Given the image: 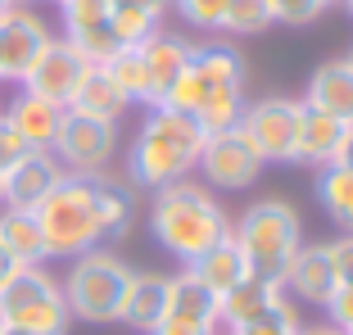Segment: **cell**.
Masks as SVG:
<instances>
[{
    "label": "cell",
    "instance_id": "cell-1",
    "mask_svg": "<svg viewBox=\"0 0 353 335\" xmlns=\"http://www.w3.org/2000/svg\"><path fill=\"white\" fill-rule=\"evenodd\" d=\"M163 105L195 118L204 127V136L236 127L240 114H245V59H240V50L227 41L190 45L186 73L176 77Z\"/></svg>",
    "mask_w": 353,
    "mask_h": 335
},
{
    "label": "cell",
    "instance_id": "cell-2",
    "mask_svg": "<svg viewBox=\"0 0 353 335\" xmlns=\"http://www.w3.org/2000/svg\"><path fill=\"white\" fill-rule=\"evenodd\" d=\"M199 150H204V127L168 105H154L136 141L127 145V186L163 190L172 181H186L199 168Z\"/></svg>",
    "mask_w": 353,
    "mask_h": 335
},
{
    "label": "cell",
    "instance_id": "cell-3",
    "mask_svg": "<svg viewBox=\"0 0 353 335\" xmlns=\"http://www.w3.org/2000/svg\"><path fill=\"white\" fill-rule=\"evenodd\" d=\"M150 231H154V241L163 245L172 258L195 263L199 254L213 250V245L231 231V218L199 181L186 177V181H172V186L154 190Z\"/></svg>",
    "mask_w": 353,
    "mask_h": 335
},
{
    "label": "cell",
    "instance_id": "cell-4",
    "mask_svg": "<svg viewBox=\"0 0 353 335\" xmlns=\"http://www.w3.org/2000/svg\"><path fill=\"white\" fill-rule=\"evenodd\" d=\"M32 213H37V222H41L46 254H50V258H77V254L104 245L100 186H95V177H73V172H63L59 186H54Z\"/></svg>",
    "mask_w": 353,
    "mask_h": 335
},
{
    "label": "cell",
    "instance_id": "cell-5",
    "mask_svg": "<svg viewBox=\"0 0 353 335\" xmlns=\"http://www.w3.org/2000/svg\"><path fill=\"white\" fill-rule=\"evenodd\" d=\"M136 281V267H127L114 250H86L73 258L68 276H63V299H68V313L77 322H91V326H109V322H123V304H127V290Z\"/></svg>",
    "mask_w": 353,
    "mask_h": 335
},
{
    "label": "cell",
    "instance_id": "cell-6",
    "mask_svg": "<svg viewBox=\"0 0 353 335\" xmlns=\"http://www.w3.org/2000/svg\"><path fill=\"white\" fill-rule=\"evenodd\" d=\"M231 236H236L240 254L250 263V272L272 276V281H281L290 258L303 250L299 213L285 199H259V204H250V209L240 213V222L231 227Z\"/></svg>",
    "mask_w": 353,
    "mask_h": 335
},
{
    "label": "cell",
    "instance_id": "cell-7",
    "mask_svg": "<svg viewBox=\"0 0 353 335\" xmlns=\"http://www.w3.org/2000/svg\"><path fill=\"white\" fill-rule=\"evenodd\" d=\"M68 299L46 267H19L0 285V326L28 335H68Z\"/></svg>",
    "mask_w": 353,
    "mask_h": 335
},
{
    "label": "cell",
    "instance_id": "cell-8",
    "mask_svg": "<svg viewBox=\"0 0 353 335\" xmlns=\"http://www.w3.org/2000/svg\"><path fill=\"white\" fill-rule=\"evenodd\" d=\"M50 154H54V163H59L63 172H73V177H100L118 154V123H104V118H86V114L63 109V123L50 141Z\"/></svg>",
    "mask_w": 353,
    "mask_h": 335
},
{
    "label": "cell",
    "instance_id": "cell-9",
    "mask_svg": "<svg viewBox=\"0 0 353 335\" xmlns=\"http://www.w3.org/2000/svg\"><path fill=\"white\" fill-rule=\"evenodd\" d=\"M299 100H285V95H268L259 105H250L240 114L245 136L254 141V150L263 154V163H294V150H299Z\"/></svg>",
    "mask_w": 353,
    "mask_h": 335
},
{
    "label": "cell",
    "instance_id": "cell-10",
    "mask_svg": "<svg viewBox=\"0 0 353 335\" xmlns=\"http://www.w3.org/2000/svg\"><path fill=\"white\" fill-rule=\"evenodd\" d=\"M263 154L254 150V141L245 136V127H227V132H213L204 136V150H199V172H204L213 186L222 190H245L259 181L263 172Z\"/></svg>",
    "mask_w": 353,
    "mask_h": 335
},
{
    "label": "cell",
    "instance_id": "cell-11",
    "mask_svg": "<svg viewBox=\"0 0 353 335\" xmlns=\"http://www.w3.org/2000/svg\"><path fill=\"white\" fill-rule=\"evenodd\" d=\"M54 41L50 23L28 5H10L0 14V82H19L32 73V63L41 59V50Z\"/></svg>",
    "mask_w": 353,
    "mask_h": 335
},
{
    "label": "cell",
    "instance_id": "cell-12",
    "mask_svg": "<svg viewBox=\"0 0 353 335\" xmlns=\"http://www.w3.org/2000/svg\"><path fill=\"white\" fill-rule=\"evenodd\" d=\"M63 41L86 63H109L123 45L114 37V5L109 0H63Z\"/></svg>",
    "mask_w": 353,
    "mask_h": 335
},
{
    "label": "cell",
    "instance_id": "cell-13",
    "mask_svg": "<svg viewBox=\"0 0 353 335\" xmlns=\"http://www.w3.org/2000/svg\"><path fill=\"white\" fill-rule=\"evenodd\" d=\"M86 68H91V63L63 41V37H54V41L41 50V59L32 63V73L23 77V91H32V95H41V100H50V105L68 109V100H73V91L82 86Z\"/></svg>",
    "mask_w": 353,
    "mask_h": 335
},
{
    "label": "cell",
    "instance_id": "cell-14",
    "mask_svg": "<svg viewBox=\"0 0 353 335\" xmlns=\"http://www.w3.org/2000/svg\"><path fill=\"white\" fill-rule=\"evenodd\" d=\"M5 177V204L10 209H37L54 186H59L63 168L54 163L50 150H28L10 172H0Z\"/></svg>",
    "mask_w": 353,
    "mask_h": 335
},
{
    "label": "cell",
    "instance_id": "cell-15",
    "mask_svg": "<svg viewBox=\"0 0 353 335\" xmlns=\"http://www.w3.org/2000/svg\"><path fill=\"white\" fill-rule=\"evenodd\" d=\"M335 267H331V250L326 245H308L290 258V267L281 272V290H290L299 304H317L326 308V299L335 294Z\"/></svg>",
    "mask_w": 353,
    "mask_h": 335
},
{
    "label": "cell",
    "instance_id": "cell-16",
    "mask_svg": "<svg viewBox=\"0 0 353 335\" xmlns=\"http://www.w3.org/2000/svg\"><path fill=\"white\" fill-rule=\"evenodd\" d=\"M141 59H145V82H150V109L163 105L168 95H172L176 77L186 73L190 63V41L172 37V32H154L141 41Z\"/></svg>",
    "mask_w": 353,
    "mask_h": 335
},
{
    "label": "cell",
    "instance_id": "cell-17",
    "mask_svg": "<svg viewBox=\"0 0 353 335\" xmlns=\"http://www.w3.org/2000/svg\"><path fill=\"white\" fill-rule=\"evenodd\" d=\"M281 281H272V276H245V281H236L227 294H218V326H250V322H259L263 313H272L276 308V299H281Z\"/></svg>",
    "mask_w": 353,
    "mask_h": 335
},
{
    "label": "cell",
    "instance_id": "cell-18",
    "mask_svg": "<svg viewBox=\"0 0 353 335\" xmlns=\"http://www.w3.org/2000/svg\"><path fill=\"white\" fill-rule=\"evenodd\" d=\"M299 105H303V100H299ZM344 132H349V127H344L340 118L303 105L299 109V150H294V163H303V168L335 163V154H340V145H344Z\"/></svg>",
    "mask_w": 353,
    "mask_h": 335
},
{
    "label": "cell",
    "instance_id": "cell-19",
    "mask_svg": "<svg viewBox=\"0 0 353 335\" xmlns=\"http://www.w3.org/2000/svg\"><path fill=\"white\" fill-rule=\"evenodd\" d=\"M303 105L322 109V114L340 118L344 127H353V63L349 59H326L308 77V100Z\"/></svg>",
    "mask_w": 353,
    "mask_h": 335
},
{
    "label": "cell",
    "instance_id": "cell-20",
    "mask_svg": "<svg viewBox=\"0 0 353 335\" xmlns=\"http://www.w3.org/2000/svg\"><path fill=\"white\" fill-rule=\"evenodd\" d=\"M0 118H5L32 150H50L54 132H59V123H63V109L50 105V100H41V95H32V91H19L10 105H5Z\"/></svg>",
    "mask_w": 353,
    "mask_h": 335
},
{
    "label": "cell",
    "instance_id": "cell-21",
    "mask_svg": "<svg viewBox=\"0 0 353 335\" xmlns=\"http://www.w3.org/2000/svg\"><path fill=\"white\" fill-rule=\"evenodd\" d=\"M186 272L195 276L199 285H208L213 294H227L236 281H245V276H250V263H245V254H240L236 236L227 231L213 250H204L195 263H186Z\"/></svg>",
    "mask_w": 353,
    "mask_h": 335
},
{
    "label": "cell",
    "instance_id": "cell-22",
    "mask_svg": "<svg viewBox=\"0 0 353 335\" xmlns=\"http://www.w3.org/2000/svg\"><path fill=\"white\" fill-rule=\"evenodd\" d=\"M168 285L172 276H159V272H136L132 290H127V304H123V322L132 331L150 335L159 322L168 317Z\"/></svg>",
    "mask_w": 353,
    "mask_h": 335
},
{
    "label": "cell",
    "instance_id": "cell-23",
    "mask_svg": "<svg viewBox=\"0 0 353 335\" xmlns=\"http://www.w3.org/2000/svg\"><path fill=\"white\" fill-rule=\"evenodd\" d=\"M0 245L23 263V267H41L50 254H46V236H41V222L32 209H10L0 204Z\"/></svg>",
    "mask_w": 353,
    "mask_h": 335
},
{
    "label": "cell",
    "instance_id": "cell-24",
    "mask_svg": "<svg viewBox=\"0 0 353 335\" xmlns=\"http://www.w3.org/2000/svg\"><path fill=\"white\" fill-rule=\"evenodd\" d=\"M68 109L73 114H86V118H104V123H118L123 118V109H127V95L114 86V77L104 73V68H86V77H82V86L73 91V100H68Z\"/></svg>",
    "mask_w": 353,
    "mask_h": 335
},
{
    "label": "cell",
    "instance_id": "cell-25",
    "mask_svg": "<svg viewBox=\"0 0 353 335\" xmlns=\"http://www.w3.org/2000/svg\"><path fill=\"white\" fill-rule=\"evenodd\" d=\"M312 195L322 204V213L344 227V236H353V172L340 163H326L317 168V177H312Z\"/></svg>",
    "mask_w": 353,
    "mask_h": 335
},
{
    "label": "cell",
    "instance_id": "cell-26",
    "mask_svg": "<svg viewBox=\"0 0 353 335\" xmlns=\"http://www.w3.org/2000/svg\"><path fill=\"white\" fill-rule=\"evenodd\" d=\"M168 317L218 326V294L208 290V285H199L190 272H176L172 285H168Z\"/></svg>",
    "mask_w": 353,
    "mask_h": 335
},
{
    "label": "cell",
    "instance_id": "cell-27",
    "mask_svg": "<svg viewBox=\"0 0 353 335\" xmlns=\"http://www.w3.org/2000/svg\"><path fill=\"white\" fill-rule=\"evenodd\" d=\"M95 186H100V218H104V241H123L127 231H132L136 222V195L127 181L118 177H95Z\"/></svg>",
    "mask_w": 353,
    "mask_h": 335
},
{
    "label": "cell",
    "instance_id": "cell-28",
    "mask_svg": "<svg viewBox=\"0 0 353 335\" xmlns=\"http://www.w3.org/2000/svg\"><path fill=\"white\" fill-rule=\"evenodd\" d=\"M104 73L114 77V86L127 95V105H150V82H145V59L141 45H123L109 63H100Z\"/></svg>",
    "mask_w": 353,
    "mask_h": 335
},
{
    "label": "cell",
    "instance_id": "cell-29",
    "mask_svg": "<svg viewBox=\"0 0 353 335\" xmlns=\"http://www.w3.org/2000/svg\"><path fill=\"white\" fill-rule=\"evenodd\" d=\"M272 28V10L268 0H227V19L222 32H236V37H259Z\"/></svg>",
    "mask_w": 353,
    "mask_h": 335
},
{
    "label": "cell",
    "instance_id": "cell-30",
    "mask_svg": "<svg viewBox=\"0 0 353 335\" xmlns=\"http://www.w3.org/2000/svg\"><path fill=\"white\" fill-rule=\"evenodd\" d=\"M231 335H299V308L281 294L272 313H263L259 322H250V326H236Z\"/></svg>",
    "mask_w": 353,
    "mask_h": 335
},
{
    "label": "cell",
    "instance_id": "cell-31",
    "mask_svg": "<svg viewBox=\"0 0 353 335\" xmlns=\"http://www.w3.org/2000/svg\"><path fill=\"white\" fill-rule=\"evenodd\" d=\"M176 14L199 32H222V19H227V0H172Z\"/></svg>",
    "mask_w": 353,
    "mask_h": 335
},
{
    "label": "cell",
    "instance_id": "cell-32",
    "mask_svg": "<svg viewBox=\"0 0 353 335\" xmlns=\"http://www.w3.org/2000/svg\"><path fill=\"white\" fill-rule=\"evenodd\" d=\"M154 32H159V19H150V14H141V10H114L118 45H141L145 37H154Z\"/></svg>",
    "mask_w": 353,
    "mask_h": 335
},
{
    "label": "cell",
    "instance_id": "cell-33",
    "mask_svg": "<svg viewBox=\"0 0 353 335\" xmlns=\"http://www.w3.org/2000/svg\"><path fill=\"white\" fill-rule=\"evenodd\" d=\"M335 0H268L272 10V23H290V28H303V23H312L322 10H331Z\"/></svg>",
    "mask_w": 353,
    "mask_h": 335
},
{
    "label": "cell",
    "instance_id": "cell-34",
    "mask_svg": "<svg viewBox=\"0 0 353 335\" xmlns=\"http://www.w3.org/2000/svg\"><path fill=\"white\" fill-rule=\"evenodd\" d=\"M326 322L344 335L353 331V285H335V294L326 299Z\"/></svg>",
    "mask_w": 353,
    "mask_h": 335
},
{
    "label": "cell",
    "instance_id": "cell-35",
    "mask_svg": "<svg viewBox=\"0 0 353 335\" xmlns=\"http://www.w3.org/2000/svg\"><path fill=\"white\" fill-rule=\"evenodd\" d=\"M28 150H32L28 141H23L19 132H14V127L5 123V118H0V172H10V168L19 163L23 154H28Z\"/></svg>",
    "mask_w": 353,
    "mask_h": 335
},
{
    "label": "cell",
    "instance_id": "cell-36",
    "mask_svg": "<svg viewBox=\"0 0 353 335\" xmlns=\"http://www.w3.org/2000/svg\"><path fill=\"white\" fill-rule=\"evenodd\" d=\"M331 250V267H335V281L340 285H353V236H344V241L326 245Z\"/></svg>",
    "mask_w": 353,
    "mask_h": 335
},
{
    "label": "cell",
    "instance_id": "cell-37",
    "mask_svg": "<svg viewBox=\"0 0 353 335\" xmlns=\"http://www.w3.org/2000/svg\"><path fill=\"white\" fill-rule=\"evenodd\" d=\"M150 335H218V326H204V322H181V317H163Z\"/></svg>",
    "mask_w": 353,
    "mask_h": 335
},
{
    "label": "cell",
    "instance_id": "cell-38",
    "mask_svg": "<svg viewBox=\"0 0 353 335\" xmlns=\"http://www.w3.org/2000/svg\"><path fill=\"white\" fill-rule=\"evenodd\" d=\"M114 10H141V14H150V19H163L168 10H172V0H109Z\"/></svg>",
    "mask_w": 353,
    "mask_h": 335
},
{
    "label": "cell",
    "instance_id": "cell-39",
    "mask_svg": "<svg viewBox=\"0 0 353 335\" xmlns=\"http://www.w3.org/2000/svg\"><path fill=\"white\" fill-rule=\"evenodd\" d=\"M19 267H23V263H19V258H14V254H10V250H5V245H0V285L10 281V276H14V272H19Z\"/></svg>",
    "mask_w": 353,
    "mask_h": 335
},
{
    "label": "cell",
    "instance_id": "cell-40",
    "mask_svg": "<svg viewBox=\"0 0 353 335\" xmlns=\"http://www.w3.org/2000/svg\"><path fill=\"white\" fill-rule=\"evenodd\" d=\"M335 163H340V168H349V172H353V127L344 132V145H340V154H335Z\"/></svg>",
    "mask_w": 353,
    "mask_h": 335
},
{
    "label": "cell",
    "instance_id": "cell-41",
    "mask_svg": "<svg viewBox=\"0 0 353 335\" xmlns=\"http://www.w3.org/2000/svg\"><path fill=\"white\" fill-rule=\"evenodd\" d=\"M299 335H344V331H335V326H299Z\"/></svg>",
    "mask_w": 353,
    "mask_h": 335
},
{
    "label": "cell",
    "instance_id": "cell-42",
    "mask_svg": "<svg viewBox=\"0 0 353 335\" xmlns=\"http://www.w3.org/2000/svg\"><path fill=\"white\" fill-rule=\"evenodd\" d=\"M0 335H28V331H10V326H0Z\"/></svg>",
    "mask_w": 353,
    "mask_h": 335
},
{
    "label": "cell",
    "instance_id": "cell-43",
    "mask_svg": "<svg viewBox=\"0 0 353 335\" xmlns=\"http://www.w3.org/2000/svg\"><path fill=\"white\" fill-rule=\"evenodd\" d=\"M0 204H5V177H0Z\"/></svg>",
    "mask_w": 353,
    "mask_h": 335
},
{
    "label": "cell",
    "instance_id": "cell-44",
    "mask_svg": "<svg viewBox=\"0 0 353 335\" xmlns=\"http://www.w3.org/2000/svg\"><path fill=\"white\" fill-rule=\"evenodd\" d=\"M5 5H32V0H5Z\"/></svg>",
    "mask_w": 353,
    "mask_h": 335
},
{
    "label": "cell",
    "instance_id": "cell-45",
    "mask_svg": "<svg viewBox=\"0 0 353 335\" xmlns=\"http://www.w3.org/2000/svg\"><path fill=\"white\" fill-rule=\"evenodd\" d=\"M344 10H349V19H353V0H344Z\"/></svg>",
    "mask_w": 353,
    "mask_h": 335
},
{
    "label": "cell",
    "instance_id": "cell-46",
    "mask_svg": "<svg viewBox=\"0 0 353 335\" xmlns=\"http://www.w3.org/2000/svg\"><path fill=\"white\" fill-rule=\"evenodd\" d=\"M5 10H10V5H5V0H0V14H5Z\"/></svg>",
    "mask_w": 353,
    "mask_h": 335
},
{
    "label": "cell",
    "instance_id": "cell-47",
    "mask_svg": "<svg viewBox=\"0 0 353 335\" xmlns=\"http://www.w3.org/2000/svg\"><path fill=\"white\" fill-rule=\"evenodd\" d=\"M349 63H353V50H349Z\"/></svg>",
    "mask_w": 353,
    "mask_h": 335
},
{
    "label": "cell",
    "instance_id": "cell-48",
    "mask_svg": "<svg viewBox=\"0 0 353 335\" xmlns=\"http://www.w3.org/2000/svg\"><path fill=\"white\" fill-rule=\"evenodd\" d=\"M54 5H63V0H54Z\"/></svg>",
    "mask_w": 353,
    "mask_h": 335
},
{
    "label": "cell",
    "instance_id": "cell-49",
    "mask_svg": "<svg viewBox=\"0 0 353 335\" xmlns=\"http://www.w3.org/2000/svg\"><path fill=\"white\" fill-rule=\"evenodd\" d=\"M349 335H353V331H349Z\"/></svg>",
    "mask_w": 353,
    "mask_h": 335
}]
</instances>
